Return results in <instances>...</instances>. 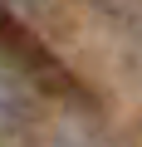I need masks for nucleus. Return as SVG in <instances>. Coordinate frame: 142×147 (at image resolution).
<instances>
[{"instance_id":"7ed1b4c3","label":"nucleus","mask_w":142,"mask_h":147,"mask_svg":"<svg viewBox=\"0 0 142 147\" xmlns=\"http://www.w3.org/2000/svg\"><path fill=\"white\" fill-rule=\"evenodd\" d=\"M10 5H34V0H10Z\"/></svg>"},{"instance_id":"f257e3e1","label":"nucleus","mask_w":142,"mask_h":147,"mask_svg":"<svg viewBox=\"0 0 142 147\" xmlns=\"http://www.w3.org/2000/svg\"><path fill=\"white\" fill-rule=\"evenodd\" d=\"M34 118V88L15 64H0V137L25 132Z\"/></svg>"},{"instance_id":"f03ea898","label":"nucleus","mask_w":142,"mask_h":147,"mask_svg":"<svg viewBox=\"0 0 142 147\" xmlns=\"http://www.w3.org/2000/svg\"><path fill=\"white\" fill-rule=\"evenodd\" d=\"M49 147H93V137H79V132H59Z\"/></svg>"}]
</instances>
